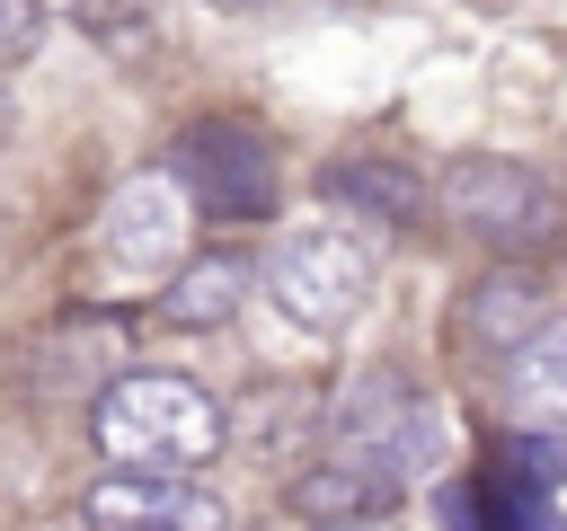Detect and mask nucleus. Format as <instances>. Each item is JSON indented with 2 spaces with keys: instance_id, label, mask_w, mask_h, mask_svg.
Segmentation results:
<instances>
[{
  "instance_id": "f257e3e1",
  "label": "nucleus",
  "mask_w": 567,
  "mask_h": 531,
  "mask_svg": "<svg viewBox=\"0 0 567 531\" xmlns=\"http://www.w3.org/2000/svg\"><path fill=\"white\" fill-rule=\"evenodd\" d=\"M443 460H452V425H443V407H434L399 363H381V372H363V381L346 389L337 434H328V460L292 478V504H301V513H337V522H354V513H381L390 496L425 487Z\"/></svg>"
},
{
  "instance_id": "f03ea898",
  "label": "nucleus",
  "mask_w": 567,
  "mask_h": 531,
  "mask_svg": "<svg viewBox=\"0 0 567 531\" xmlns=\"http://www.w3.org/2000/svg\"><path fill=\"white\" fill-rule=\"evenodd\" d=\"M89 434H97L106 469L186 478V469H204V460L221 451L230 416H221V407H213V389H204V381H186V372H124V381H106V389H97Z\"/></svg>"
},
{
  "instance_id": "7ed1b4c3",
  "label": "nucleus",
  "mask_w": 567,
  "mask_h": 531,
  "mask_svg": "<svg viewBox=\"0 0 567 531\" xmlns=\"http://www.w3.org/2000/svg\"><path fill=\"white\" fill-rule=\"evenodd\" d=\"M372 283H381V257H372L354 230H337V221L284 230L275 257H266V292H275V310H284L292 327H310V336L354 327V319L372 310Z\"/></svg>"
},
{
  "instance_id": "20e7f679",
  "label": "nucleus",
  "mask_w": 567,
  "mask_h": 531,
  "mask_svg": "<svg viewBox=\"0 0 567 531\" xmlns=\"http://www.w3.org/2000/svg\"><path fill=\"white\" fill-rule=\"evenodd\" d=\"M434 204H443V221L461 239H487V248H540V239L567 230V195L532 159H505V150L452 159L443 186H434Z\"/></svg>"
},
{
  "instance_id": "39448f33",
  "label": "nucleus",
  "mask_w": 567,
  "mask_h": 531,
  "mask_svg": "<svg viewBox=\"0 0 567 531\" xmlns=\"http://www.w3.org/2000/svg\"><path fill=\"white\" fill-rule=\"evenodd\" d=\"M168 177L186 186V204H204L213 221H266L275 212V142L239 115L186 124L168 150Z\"/></svg>"
},
{
  "instance_id": "423d86ee",
  "label": "nucleus",
  "mask_w": 567,
  "mask_h": 531,
  "mask_svg": "<svg viewBox=\"0 0 567 531\" xmlns=\"http://www.w3.org/2000/svg\"><path fill=\"white\" fill-rule=\"evenodd\" d=\"M97 257L115 266V274H168L177 257H186V186L159 168V177H133V186H115V204L97 212Z\"/></svg>"
},
{
  "instance_id": "0eeeda50",
  "label": "nucleus",
  "mask_w": 567,
  "mask_h": 531,
  "mask_svg": "<svg viewBox=\"0 0 567 531\" xmlns=\"http://www.w3.org/2000/svg\"><path fill=\"white\" fill-rule=\"evenodd\" d=\"M89 531H230V504L195 478H142V469H106L80 504Z\"/></svg>"
},
{
  "instance_id": "6e6552de",
  "label": "nucleus",
  "mask_w": 567,
  "mask_h": 531,
  "mask_svg": "<svg viewBox=\"0 0 567 531\" xmlns=\"http://www.w3.org/2000/svg\"><path fill=\"white\" fill-rule=\"evenodd\" d=\"M505 416L523 434H567V319H549L532 345L505 354Z\"/></svg>"
},
{
  "instance_id": "1a4fd4ad",
  "label": "nucleus",
  "mask_w": 567,
  "mask_h": 531,
  "mask_svg": "<svg viewBox=\"0 0 567 531\" xmlns=\"http://www.w3.org/2000/svg\"><path fill=\"white\" fill-rule=\"evenodd\" d=\"M319 186H328V204H354V221H363V230H408V221H416V204H425V186H416L399 159H372V150L328 159V168H319Z\"/></svg>"
},
{
  "instance_id": "9d476101",
  "label": "nucleus",
  "mask_w": 567,
  "mask_h": 531,
  "mask_svg": "<svg viewBox=\"0 0 567 531\" xmlns=\"http://www.w3.org/2000/svg\"><path fill=\"white\" fill-rule=\"evenodd\" d=\"M461 327H470V345H496V354L532 345V336L549 327V292H540V274H523V266H496L487 283H470V301H461Z\"/></svg>"
},
{
  "instance_id": "9b49d317",
  "label": "nucleus",
  "mask_w": 567,
  "mask_h": 531,
  "mask_svg": "<svg viewBox=\"0 0 567 531\" xmlns=\"http://www.w3.org/2000/svg\"><path fill=\"white\" fill-rule=\"evenodd\" d=\"M239 292H248V266H239V257H195V266H177V283L159 292V319H168V327H221V319L239 310Z\"/></svg>"
},
{
  "instance_id": "f8f14e48",
  "label": "nucleus",
  "mask_w": 567,
  "mask_h": 531,
  "mask_svg": "<svg viewBox=\"0 0 567 531\" xmlns=\"http://www.w3.org/2000/svg\"><path fill=\"white\" fill-rule=\"evenodd\" d=\"M62 18H71L80 35H97L106 53H142V44L159 35V27H151V18H159L151 0H62Z\"/></svg>"
},
{
  "instance_id": "ddd939ff",
  "label": "nucleus",
  "mask_w": 567,
  "mask_h": 531,
  "mask_svg": "<svg viewBox=\"0 0 567 531\" xmlns=\"http://www.w3.org/2000/svg\"><path fill=\"white\" fill-rule=\"evenodd\" d=\"M44 44V0H0V62H27Z\"/></svg>"
},
{
  "instance_id": "4468645a",
  "label": "nucleus",
  "mask_w": 567,
  "mask_h": 531,
  "mask_svg": "<svg viewBox=\"0 0 567 531\" xmlns=\"http://www.w3.org/2000/svg\"><path fill=\"white\" fill-rule=\"evenodd\" d=\"M328 531H390V522H328Z\"/></svg>"
},
{
  "instance_id": "2eb2a0df",
  "label": "nucleus",
  "mask_w": 567,
  "mask_h": 531,
  "mask_svg": "<svg viewBox=\"0 0 567 531\" xmlns=\"http://www.w3.org/2000/svg\"><path fill=\"white\" fill-rule=\"evenodd\" d=\"M213 9H266V0H213Z\"/></svg>"
},
{
  "instance_id": "dca6fc26",
  "label": "nucleus",
  "mask_w": 567,
  "mask_h": 531,
  "mask_svg": "<svg viewBox=\"0 0 567 531\" xmlns=\"http://www.w3.org/2000/svg\"><path fill=\"white\" fill-rule=\"evenodd\" d=\"M53 531H71V522H53Z\"/></svg>"
}]
</instances>
